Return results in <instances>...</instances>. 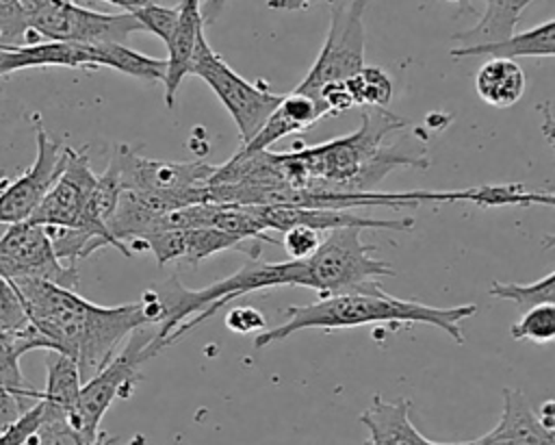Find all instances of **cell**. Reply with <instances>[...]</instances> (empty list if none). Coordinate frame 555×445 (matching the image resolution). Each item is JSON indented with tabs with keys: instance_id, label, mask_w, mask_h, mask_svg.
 Instances as JSON below:
<instances>
[{
	"instance_id": "cell-15",
	"label": "cell",
	"mask_w": 555,
	"mask_h": 445,
	"mask_svg": "<svg viewBox=\"0 0 555 445\" xmlns=\"http://www.w3.org/2000/svg\"><path fill=\"white\" fill-rule=\"evenodd\" d=\"M202 0H180L176 4L178 9V22L176 30L171 35V41L167 43V72H165V104L167 109H173L176 104V91L182 82V78L189 74L191 54L195 48L197 37L204 33V20H202Z\"/></svg>"
},
{
	"instance_id": "cell-25",
	"label": "cell",
	"mask_w": 555,
	"mask_h": 445,
	"mask_svg": "<svg viewBox=\"0 0 555 445\" xmlns=\"http://www.w3.org/2000/svg\"><path fill=\"white\" fill-rule=\"evenodd\" d=\"M39 43L28 30L22 0H0V48H22Z\"/></svg>"
},
{
	"instance_id": "cell-24",
	"label": "cell",
	"mask_w": 555,
	"mask_h": 445,
	"mask_svg": "<svg viewBox=\"0 0 555 445\" xmlns=\"http://www.w3.org/2000/svg\"><path fill=\"white\" fill-rule=\"evenodd\" d=\"M509 334L514 341H531V343H548L555 339V304H540L520 315L516 323H512Z\"/></svg>"
},
{
	"instance_id": "cell-20",
	"label": "cell",
	"mask_w": 555,
	"mask_h": 445,
	"mask_svg": "<svg viewBox=\"0 0 555 445\" xmlns=\"http://www.w3.org/2000/svg\"><path fill=\"white\" fill-rule=\"evenodd\" d=\"M529 2L531 0H488L481 20L473 28L455 33L453 41L460 46H481L514 35L516 22Z\"/></svg>"
},
{
	"instance_id": "cell-9",
	"label": "cell",
	"mask_w": 555,
	"mask_h": 445,
	"mask_svg": "<svg viewBox=\"0 0 555 445\" xmlns=\"http://www.w3.org/2000/svg\"><path fill=\"white\" fill-rule=\"evenodd\" d=\"M0 276L15 280H46L65 289L78 287L76 265L63 263L43 226L20 221L11 224L0 237Z\"/></svg>"
},
{
	"instance_id": "cell-29",
	"label": "cell",
	"mask_w": 555,
	"mask_h": 445,
	"mask_svg": "<svg viewBox=\"0 0 555 445\" xmlns=\"http://www.w3.org/2000/svg\"><path fill=\"white\" fill-rule=\"evenodd\" d=\"M225 328L236 334H249V332L258 334L267 330V319L254 306H234L225 315Z\"/></svg>"
},
{
	"instance_id": "cell-17",
	"label": "cell",
	"mask_w": 555,
	"mask_h": 445,
	"mask_svg": "<svg viewBox=\"0 0 555 445\" xmlns=\"http://www.w3.org/2000/svg\"><path fill=\"white\" fill-rule=\"evenodd\" d=\"M30 349H50L43 336L30 323L17 332L0 330V384L28 402H37L41 391L35 389L20 369V358Z\"/></svg>"
},
{
	"instance_id": "cell-8",
	"label": "cell",
	"mask_w": 555,
	"mask_h": 445,
	"mask_svg": "<svg viewBox=\"0 0 555 445\" xmlns=\"http://www.w3.org/2000/svg\"><path fill=\"white\" fill-rule=\"evenodd\" d=\"M364 11L366 0H349L332 9L325 41L297 91L319 100L325 85L347 80L364 67Z\"/></svg>"
},
{
	"instance_id": "cell-23",
	"label": "cell",
	"mask_w": 555,
	"mask_h": 445,
	"mask_svg": "<svg viewBox=\"0 0 555 445\" xmlns=\"http://www.w3.org/2000/svg\"><path fill=\"white\" fill-rule=\"evenodd\" d=\"M488 295L514 302L520 308V313L540 304H555V271H548L544 278L529 284L494 280L488 289Z\"/></svg>"
},
{
	"instance_id": "cell-4",
	"label": "cell",
	"mask_w": 555,
	"mask_h": 445,
	"mask_svg": "<svg viewBox=\"0 0 555 445\" xmlns=\"http://www.w3.org/2000/svg\"><path fill=\"white\" fill-rule=\"evenodd\" d=\"M141 326L130 332L115 356L80 386L72 428L91 445L100 434V421L115 399H128L141 380V367L154 358L163 345L156 336V326Z\"/></svg>"
},
{
	"instance_id": "cell-2",
	"label": "cell",
	"mask_w": 555,
	"mask_h": 445,
	"mask_svg": "<svg viewBox=\"0 0 555 445\" xmlns=\"http://www.w3.org/2000/svg\"><path fill=\"white\" fill-rule=\"evenodd\" d=\"M13 287L28 323L43 336L52 352L76 363L82 382L115 356L132 330L152 326L141 302L100 306L74 289L46 280H15Z\"/></svg>"
},
{
	"instance_id": "cell-19",
	"label": "cell",
	"mask_w": 555,
	"mask_h": 445,
	"mask_svg": "<svg viewBox=\"0 0 555 445\" xmlns=\"http://www.w3.org/2000/svg\"><path fill=\"white\" fill-rule=\"evenodd\" d=\"M525 85L522 67L509 59H488L475 74L477 96L494 109L516 104L525 93Z\"/></svg>"
},
{
	"instance_id": "cell-22",
	"label": "cell",
	"mask_w": 555,
	"mask_h": 445,
	"mask_svg": "<svg viewBox=\"0 0 555 445\" xmlns=\"http://www.w3.org/2000/svg\"><path fill=\"white\" fill-rule=\"evenodd\" d=\"M347 91L353 106L386 109L392 100V80L382 67L364 65L360 72L347 78Z\"/></svg>"
},
{
	"instance_id": "cell-14",
	"label": "cell",
	"mask_w": 555,
	"mask_h": 445,
	"mask_svg": "<svg viewBox=\"0 0 555 445\" xmlns=\"http://www.w3.org/2000/svg\"><path fill=\"white\" fill-rule=\"evenodd\" d=\"M360 421L369 430V445H470V441L438 443L423 436L410 421V399L405 397L386 402L382 395H373Z\"/></svg>"
},
{
	"instance_id": "cell-5",
	"label": "cell",
	"mask_w": 555,
	"mask_h": 445,
	"mask_svg": "<svg viewBox=\"0 0 555 445\" xmlns=\"http://www.w3.org/2000/svg\"><path fill=\"white\" fill-rule=\"evenodd\" d=\"M189 74L202 78L219 98V102L238 128L241 145H247L256 137V132L262 128V124L282 100V93L271 91L264 82H249L241 74H236L210 48L204 33L195 41Z\"/></svg>"
},
{
	"instance_id": "cell-6",
	"label": "cell",
	"mask_w": 555,
	"mask_h": 445,
	"mask_svg": "<svg viewBox=\"0 0 555 445\" xmlns=\"http://www.w3.org/2000/svg\"><path fill=\"white\" fill-rule=\"evenodd\" d=\"M28 30L39 41H65L82 46L126 43L143 30L132 13H100L72 0H22Z\"/></svg>"
},
{
	"instance_id": "cell-30",
	"label": "cell",
	"mask_w": 555,
	"mask_h": 445,
	"mask_svg": "<svg viewBox=\"0 0 555 445\" xmlns=\"http://www.w3.org/2000/svg\"><path fill=\"white\" fill-rule=\"evenodd\" d=\"M33 404L35 402H28L0 384V434Z\"/></svg>"
},
{
	"instance_id": "cell-28",
	"label": "cell",
	"mask_w": 555,
	"mask_h": 445,
	"mask_svg": "<svg viewBox=\"0 0 555 445\" xmlns=\"http://www.w3.org/2000/svg\"><path fill=\"white\" fill-rule=\"evenodd\" d=\"M321 243V234L317 230L304 228V226H295L286 232L280 234V245L286 250L291 260H304L308 256L314 254V250Z\"/></svg>"
},
{
	"instance_id": "cell-37",
	"label": "cell",
	"mask_w": 555,
	"mask_h": 445,
	"mask_svg": "<svg viewBox=\"0 0 555 445\" xmlns=\"http://www.w3.org/2000/svg\"><path fill=\"white\" fill-rule=\"evenodd\" d=\"M0 182H2V178H0Z\"/></svg>"
},
{
	"instance_id": "cell-34",
	"label": "cell",
	"mask_w": 555,
	"mask_h": 445,
	"mask_svg": "<svg viewBox=\"0 0 555 445\" xmlns=\"http://www.w3.org/2000/svg\"><path fill=\"white\" fill-rule=\"evenodd\" d=\"M538 419L542 421V425H546L548 430H555V404L548 399L540 406L538 410Z\"/></svg>"
},
{
	"instance_id": "cell-1",
	"label": "cell",
	"mask_w": 555,
	"mask_h": 445,
	"mask_svg": "<svg viewBox=\"0 0 555 445\" xmlns=\"http://www.w3.org/2000/svg\"><path fill=\"white\" fill-rule=\"evenodd\" d=\"M360 228H334L321 237L319 247L304 260L260 263L251 260L228 278L215 280L202 289H186L173 274L154 293L163 306V319L156 336L163 345H173L186 332L219 313L225 304L275 287H306L319 297L369 289L377 278L395 276L390 263L373 256L375 245L360 239Z\"/></svg>"
},
{
	"instance_id": "cell-12",
	"label": "cell",
	"mask_w": 555,
	"mask_h": 445,
	"mask_svg": "<svg viewBox=\"0 0 555 445\" xmlns=\"http://www.w3.org/2000/svg\"><path fill=\"white\" fill-rule=\"evenodd\" d=\"M260 226L267 232H286L295 226H304L317 232H327L334 228H360V230H412L414 217H397V219H379L360 215L358 211L345 208H299V206H249Z\"/></svg>"
},
{
	"instance_id": "cell-31",
	"label": "cell",
	"mask_w": 555,
	"mask_h": 445,
	"mask_svg": "<svg viewBox=\"0 0 555 445\" xmlns=\"http://www.w3.org/2000/svg\"><path fill=\"white\" fill-rule=\"evenodd\" d=\"M20 61L15 48H0V78L9 76L13 72H20Z\"/></svg>"
},
{
	"instance_id": "cell-32",
	"label": "cell",
	"mask_w": 555,
	"mask_h": 445,
	"mask_svg": "<svg viewBox=\"0 0 555 445\" xmlns=\"http://www.w3.org/2000/svg\"><path fill=\"white\" fill-rule=\"evenodd\" d=\"M228 4V0H202V20H204V26L206 24H212L217 17H219V13L223 11V7Z\"/></svg>"
},
{
	"instance_id": "cell-26",
	"label": "cell",
	"mask_w": 555,
	"mask_h": 445,
	"mask_svg": "<svg viewBox=\"0 0 555 445\" xmlns=\"http://www.w3.org/2000/svg\"><path fill=\"white\" fill-rule=\"evenodd\" d=\"M137 22L141 24L143 30L156 35L165 46L171 41V35L176 30L178 22V9L176 7H163L158 2H147L145 7L132 11Z\"/></svg>"
},
{
	"instance_id": "cell-11",
	"label": "cell",
	"mask_w": 555,
	"mask_h": 445,
	"mask_svg": "<svg viewBox=\"0 0 555 445\" xmlns=\"http://www.w3.org/2000/svg\"><path fill=\"white\" fill-rule=\"evenodd\" d=\"M95 178L98 174L89 165L87 150L65 145L63 169L28 221L43 228H76L95 187Z\"/></svg>"
},
{
	"instance_id": "cell-3",
	"label": "cell",
	"mask_w": 555,
	"mask_h": 445,
	"mask_svg": "<svg viewBox=\"0 0 555 445\" xmlns=\"http://www.w3.org/2000/svg\"><path fill=\"white\" fill-rule=\"evenodd\" d=\"M477 310L475 304L460 306H429L416 300H401L388 295L379 284L366 291L336 293L319 297L306 306H288L284 310V321L271 330H262L254 339V347L262 349L275 341H282L299 330H338V328H358L369 323H425L436 326L449 334L455 343H464L462 321L473 317Z\"/></svg>"
},
{
	"instance_id": "cell-35",
	"label": "cell",
	"mask_w": 555,
	"mask_h": 445,
	"mask_svg": "<svg viewBox=\"0 0 555 445\" xmlns=\"http://www.w3.org/2000/svg\"><path fill=\"white\" fill-rule=\"evenodd\" d=\"M115 436H108V434H104V432H100L98 434V438L91 443V445H115ZM126 445H145V436H141V434H137V436H132Z\"/></svg>"
},
{
	"instance_id": "cell-27",
	"label": "cell",
	"mask_w": 555,
	"mask_h": 445,
	"mask_svg": "<svg viewBox=\"0 0 555 445\" xmlns=\"http://www.w3.org/2000/svg\"><path fill=\"white\" fill-rule=\"evenodd\" d=\"M28 326L22 300L7 278L0 276V330L7 332H17Z\"/></svg>"
},
{
	"instance_id": "cell-18",
	"label": "cell",
	"mask_w": 555,
	"mask_h": 445,
	"mask_svg": "<svg viewBox=\"0 0 555 445\" xmlns=\"http://www.w3.org/2000/svg\"><path fill=\"white\" fill-rule=\"evenodd\" d=\"M80 386H82V380L76 363L59 352L48 349L46 352V386L39 397L43 408L48 412L67 417L72 423Z\"/></svg>"
},
{
	"instance_id": "cell-36",
	"label": "cell",
	"mask_w": 555,
	"mask_h": 445,
	"mask_svg": "<svg viewBox=\"0 0 555 445\" xmlns=\"http://www.w3.org/2000/svg\"><path fill=\"white\" fill-rule=\"evenodd\" d=\"M104 2H108V4H115V7L124 9L126 13H132V11L141 9V7H145V4H147V2H152V0H104Z\"/></svg>"
},
{
	"instance_id": "cell-7",
	"label": "cell",
	"mask_w": 555,
	"mask_h": 445,
	"mask_svg": "<svg viewBox=\"0 0 555 445\" xmlns=\"http://www.w3.org/2000/svg\"><path fill=\"white\" fill-rule=\"evenodd\" d=\"M108 165L115 169L121 191L184 195L191 202H208L206 185L217 165L206 161H163L147 158L128 143H117Z\"/></svg>"
},
{
	"instance_id": "cell-33",
	"label": "cell",
	"mask_w": 555,
	"mask_h": 445,
	"mask_svg": "<svg viewBox=\"0 0 555 445\" xmlns=\"http://www.w3.org/2000/svg\"><path fill=\"white\" fill-rule=\"evenodd\" d=\"M310 2L312 0H267V7L273 11H299Z\"/></svg>"
},
{
	"instance_id": "cell-13",
	"label": "cell",
	"mask_w": 555,
	"mask_h": 445,
	"mask_svg": "<svg viewBox=\"0 0 555 445\" xmlns=\"http://www.w3.org/2000/svg\"><path fill=\"white\" fill-rule=\"evenodd\" d=\"M501 397L499 423L481 438L470 441V445H555V430L542 425L522 391L505 386Z\"/></svg>"
},
{
	"instance_id": "cell-10",
	"label": "cell",
	"mask_w": 555,
	"mask_h": 445,
	"mask_svg": "<svg viewBox=\"0 0 555 445\" xmlns=\"http://www.w3.org/2000/svg\"><path fill=\"white\" fill-rule=\"evenodd\" d=\"M33 119L37 141V154L33 165L13 182L4 185V178L0 182V224L7 226L30 219L39 202L59 178L65 163V145H61L46 132L39 115H33Z\"/></svg>"
},
{
	"instance_id": "cell-16",
	"label": "cell",
	"mask_w": 555,
	"mask_h": 445,
	"mask_svg": "<svg viewBox=\"0 0 555 445\" xmlns=\"http://www.w3.org/2000/svg\"><path fill=\"white\" fill-rule=\"evenodd\" d=\"M453 59L464 56H492L509 59L516 56H553L555 54V20H546L529 30L514 33L501 41L481 43V46H455L449 50Z\"/></svg>"
},
{
	"instance_id": "cell-21",
	"label": "cell",
	"mask_w": 555,
	"mask_h": 445,
	"mask_svg": "<svg viewBox=\"0 0 555 445\" xmlns=\"http://www.w3.org/2000/svg\"><path fill=\"white\" fill-rule=\"evenodd\" d=\"M98 52L102 59V67H111L141 80H165V59L147 56L143 52L128 48L126 43H102L98 46Z\"/></svg>"
}]
</instances>
